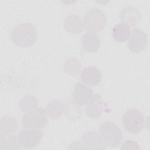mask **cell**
<instances>
[{
	"label": "cell",
	"mask_w": 150,
	"mask_h": 150,
	"mask_svg": "<svg viewBox=\"0 0 150 150\" xmlns=\"http://www.w3.org/2000/svg\"><path fill=\"white\" fill-rule=\"evenodd\" d=\"M11 40L16 46L26 48L33 45L37 40V31L30 23L16 25L11 32Z\"/></svg>",
	"instance_id": "cell-1"
},
{
	"label": "cell",
	"mask_w": 150,
	"mask_h": 150,
	"mask_svg": "<svg viewBox=\"0 0 150 150\" xmlns=\"http://www.w3.org/2000/svg\"><path fill=\"white\" fill-rule=\"evenodd\" d=\"M83 23L84 28L89 32L98 33L104 29L107 19L105 14L100 9L93 8L85 13Z\"/></svg>",
	"instance_id": "cell-2"
},
{
	"label": "cell",
	"mask_w": 150,
	"mask_h": 150,
	"mask_svg": "<svg viewBox=\"0 0 150 150\" xmlns=\"http://www.w3.org/2000/svg\"><path fill=\"white\" fill-rule=\"evenodd\" d=\"M99 133L106 145L111 147L119 146L122 139V134L117 125L105 121L99 127Z\"/></svg>",
	"instance_id": "cell-3"
},
{
	"label": "cell",
	"mask_w": 150,
	"mask_h": 150,
	"mask_svg": "<svg viewBox=\"0 0 150 150\" xmlns=\"http://www.w3.org/2000/svg\"><path fill=\"white\" fill-rule=\"evenodd\" d=\"M47 122L46 112L41 107L25 112L21 118V124L25 128L40 129L46 126Z\"/></svg>",
	"instance_id": "cell-4"
},
{
	"label": "cell",
	"mask_w": 150,
	"mask_h": 150,
	"mask_svg": "<svg viewBox=\"0 0 150 150\" xmlns=\"http://www.w3.org/2000/svg\"><path fill=\"white\" fill-rule=\"evenodd\" d=\"M122 124L125 131L132 134L140 132L145 124L144 116L142 113L136 109L127 111L122 117Z\"/></svg>",
	"instance_id": "cell-5"
},
{
	"label": "cell",
	"mask_w": 150,
	"mask_h": 150,
	"mask_svg": "<svg viewBox=\"0 0 150 150\" xmlns=\"http://www.w3.org/2000/svg\"><path fill=\"white\" fill-rule=\"evenodd\" d=\"M17 137L22 148L30 149L40 142L43 137V133L40 129L26 128L22 129Z\"/></svg>",
	"instance_id": "cell-6"
},
{
	"label": "cell",
	"mask_w": 150,
	"mask_h": 150,
	"mask_svg": "<svg viewBox=\"0 0 150 150\" xmlns=\"http://www.w3.org/2000/svg\"><path fill=\"white\" fill-rule=\"evenodd\" d=\"M128 47L131 52L139 53L144 51L148 45V36L140 29H134L130 33Z\"/></svg>",
	"instance_id": "cell-7"
},
{
	"label": "cell",
	"mask_w": 150,
	"mask_h": 150,
	"mask_svg": "<svg viewBox=\"0 0 150 150\" xmlns=\"http://www.w3.org/2000/svg\"><path fill=\"white\" fill-rule=\"evenodd\" d=\"M91 88L86 84L78 82L76 83L72 94L73 101L78 105H86L93 97Z\"/></svg>",
	"instance_id": "cell-8"
},
{
	"label": "cell",
	"mask_w": 150,
	"mask_h": 150,
	"mask_svg": "<svg viewBox=\"0 0 150 150\" xmlns=\"http://www.w3.org/2000/svg\"><path fill=\"white\" fill-rule=\"evenodd\" d=\"M120 19L129 27H135L138 25L142 19V13L135 6H127L123 8L120 12Z\"/></svg>",
	"instance_id": "cell-9"
},
{
	"label": "cell",
	"mask_w": 150,
	"mask_h": 150,
	"mask_svg": "<svg viewBox=\"0 0 150 150\" xmlns=\"http://www.w3.org/2000/svg\"><path fill=\"white\" fill-rule=\"evenodd\" d=\"M81 139L86 149H105L106 144L101 137L94 131H89L84 133Z\"/></svg>",
	"instance_id": "cell-10"
},
{
	"label": "cell",
	"mask_w": 150,
	"mask_h": 150,
	"mask_svg": "<svg viewBox=\"0 0 150 150\" xmlns=\"http://www.w3.org/2000/svg\"><path fill=\"white\" fill-rule=\"evenodd\" d=\"M80 78L81 81L86 85L96 86L101 81L102 74L97 67L90 66L83 69Z\"/></svg>",
	"instance_id": "cell-11"
},
{
	"label": "cell",
	"mask_w": 150,
	"mask_h": 150,
	"mask_svg": "<svg viewBox=\"0 0 150 150\" xmlns=\"http://www.w3.org/2000/svg\"><path fill=\"white\" fill-rule=\"evenodd\" d=\"M104 109V104L102 97L99 94H94L93 97L87 104L85 112L86 115L91 119L99 118Z\"/></svg>",
	"instance_id": "cell-12"
},
{
	"label": "cell",
	"mask_w": 150,
	"mask_h": 150,
	"mask_svg": "<svg viewBox=\"0 0 150 150\" xmlns=\"http://www.w3.org/2000/svg\"><path fill=\"white\" fill-rule=\"evenodd\" d=\"M82 47L84 50L87 53H94L100 47V40L96 34L93 32H86L81 38Z\"/></svg>",
	"instance_id": "cell-13"
},
{
	"label": "cell",
	"mask_w": 150,
	"mask_h": 150,
	"mask_svg": "<svg viewBox=\"0 0 150 150\" xmlns=\"http://www.w3.org/2000/svg\"><path fill=\"white\" fill-rule=\"evenodd\" d=\"M64 27L70 33L79 34L83 30V23L78 15H70L64 20Z\"/></svg>",
	"instance_id": "cell-14"
},
{
	"label": "cell",
	"mask_w": 150,
	"mask_h": 150,
	"mask_svg": "<svg viewBox=\"0 0 150 150\" xmlns=\"http://www.w3.org/2000/svg\"><path fill=\"white\" fill-rule=\"evenodd\" d=\"M130 33V27L122 22L115 25L112 30L113 39L120 43L127 41L129 38Z\"/></svg>",
	"instance_id": "cell-15"
},
{
	"label": "cell",
	"mask_w": 150,
	"mask_h": 150,
	"mask_svg": "<svg viewBox=\"0 0 150 150\" xmlns=\"http://www.w3.org/2000/svg\"><path fill=\"white\" fill-rule=\"evenodd\" d=\"M18 127V121L15 118L10 116L2 117L1 118L0 135L13 134L16 132Z\"/></svg>",
	"instance_id": "cell-16"
},
{
	"label": "cell",
	"mask_w": 150,
	"mask_h": 150,
	"mask_svg": "<svg viewBox=\"0 0 150 150\" xmlns=\"http://www.w3.org/2000/svg\"><path fill=\"white\" fill-rule=\"evenodd\" d=\"M65 111V104L61 101L54 100L50 101L47 105L46 112L52 119H57L62 117Z\"/></svg>",
	"instance_id": "cell-17"
},
{
	"label": "cell",
	"mask_w": 150,
	"mask_h": 150,
	"mask_svg": "<svg viewBox=\"0 0 150 150\" xmlns=\"http://www.w3.org/2000/svg\"><path fill=\"white\" fill-rule=\"evenodd\" d=\"M21 146L18 137L13 134L2 135L0 137V149H19Z\"/></svg>",
	"instance_id": "cell-18"
},
{
	"label": "cell",
	"mask_w": 150,
	"mask_h": 150,
	"mask_svg": "<svg viewBox=\"0 0 150 150\" xmlns=\"http://www.w3.org/2000/svg\"><path fill=\"white\" fill-rule=\"evenodd\" d=\"M65 115L72 121H76L81 117V110L80 106L76 104L73 101H69L65 105Z\"/></svg>",
	"instance_id": "cell-19"
},
{
	"label": "cell",
	"mask_w": 150,
	"mask_h": 150,
	"mask_svg": "<svg viewBox=\"0 0 150 150\" xmlns=\"http://www.w3.org/2000/svg\"><path fill=\"white\" fill-rule=\"evenodd\" d=\"M38 104V100L36 97L33 95L28 94L20 100L18 106L22 111L26 112L36 108Z\"/></svg>",
	"instance_id": "cell-20"
},
{
	"label": "cell",
	"mask_w": 150,
	"mask_h": 150,
	"mask_svg": "<svg viewBox=\"0 0 150 150\" xmlns=\"http://www.w3.org/2000/svg\"><path fill=\"white\" fill-rule=\"evenodd\" d=\"M81 69V64L77 57H71L64 63V70L66 73L71 76H77Z\"/></svg>",
	"instance_id": "cell-21"
},
{
	"label": "cell",
	"mask_w": 150,
	"mask_h": 150,
	"mask_svg": "<svg viewBox=\"0 0 150 150\" xmlns=\"http://www.w3.org/2000/svg\"><path fill=\"white\" fill-rule=\"evenodd\" d=\"M121 149H140L139 145L138 142L132 140H127L121 145Z\"/></svg>",
	"instance_id": "cell-22"
}]
</instances>
